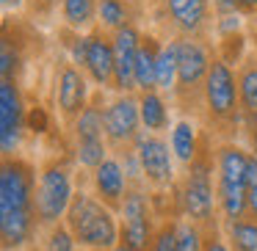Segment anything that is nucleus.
Returning <instances> with one entry per match:
<instances>
[{"instance_id": "f257e3e1", "label": "nucleus", "mask_w": 257, "mask_h": 251, "mask_svg": "<svg viewBox=\"0 0 257 251\" xmlns=\"http://www.w3.org/2000/svg\"><path fill=\"white\" fill-rule=\"evenodd\" d=\"M36 168L12 155L0 163V245L3 251H28L39 237V221L34 210Z\"/></svg>"}, {"instance_id": "f03ea898", "label": "nucleus", "mask_w": 257, "mask_h": 251, "mask_svg": "<svg viewBox=\"0 0 257 251\" xmlns=\"http://www.w3.org/2000/svg\"><path fill=\"white\" fill-rule=\"evenodd\" d=\"M64 223L69 226L78 248L111 251L119 245V215L83 188L75 190Z\"/></svg>"}, {"instance_id": "7ed1b4c3", "label": "nucleus", "mask_w": 257, "mask_h": 251, "mask_svg": "<svg viewBox=\"0 0 257 251\" xmlns=\"http://www.w3.org/2000/svg\"><path fill=\"white\" fill-rule=\"evenodd\" d=\"M249 155L243 146L218 144L216 155V201L221 221H240L249 215V188H246V168H249Z\"/></svg>"}, {"instance_id": "20e7f679", "label": "nucleus", "mask_w": 257, "mask_h": 251, "mask_svg": "<svg viewBox=\"0 0 257 251\" xmlns=\"http://www.w3.org/2000/svg\"><path fill=\"white\" fill-rule=\"evenodd\" d=\"M213 168H216V160L202 146L196 160L191 166H185L183 179L174 185V212L180 218L199 223V226L213 223L218 212L216 188H213Z\"/></svg>"}, {"instance_id": "39448f33", "label": "nucleus", "mask_w": 257, "mask_h": 251, "mask_svg": "<svg viewBox=\"0 0 257 251\" xmlns=\"http://www.w3.org/2000/svg\"><path fill=\"white\" fill-rule=\"evenodd\" d=\"M72 196H75V188H72V174H69V168L61 160H47L39 168L36 196H34V210H36V221H39L42 232L67 218Z\"/></svg>"}, {"instance_id": "423d86ee", "label": "nucleus", "mask_w": 257, "mask_h": 251, "mask_svg": "<svg viewBox=\"0 0 257 251\" xmlns=\"http://www.w3.org/2000/svg\"><path fill=\"white\" fill-rule=\"evenodd\" d=\"M177 42H180V69H177L174 97H177V105L183 111H191V108H196L199 100H205V80L216 53H210V47L202 39L177 36Z\"/></svg>"}, {"instance_id": "0eeeda50", "label": "nucleus", "mask_w": 257, "mask_h": 251, "mask_svg": "<svg viewBox=\"0 0 257 251\" xmlns=\"http://www.w3.org/2000/svg\"><path fill=\"white\" fill-rule=\"evenodd\" d=\"M158 223L161 221H155L152 196L144 188H130L119 210V243L133 251H150Z\"/></svg>"}, {"instance_id": "6e6552de", "label": "nucleus", "mask_w": 257, "mask_h": 251, "mask_svg": "<svg viewBox=\"0 0 257 251\" xmlns=\"http://www.w3.org/2000/svg\"><path fill=\"white\" fill-rule=\"evenodd\" d=\"M205 105L210 122L216 124H232L240 116L238 75L218 56H213L210 72H207V80H205Z\"/></svg>"}, {"instance_id": "1a4fd4ad", "label": "nucleus", "mask_w": 257, "mask_h": 251, "mask_svg": "<svg viewBox=\"0 0 257 251\" xmlns=\"http://www.w3.org/2000/svg\"><path fill=\"white\" fill-rule=\"evenodd\" d=\"M136 155L141 163L147 188L166 190L174 185V152H169V144L155 133H147L136 138Z\"/></svg>"}, {"instance_id": "9d476101", "label": "nucleus", "mask_w": 257, "mask_h": 251, "mask_svg": "<svg viewBox=\"0 0 257 251\" xmlns=\"http://www.w3.org/2000/svg\"><path fill=\"white\" fill-rule=\"evenodd\" d=\"M141 127V108L136 94H119L105 108V141L116 152H124L136 144Z\"/></svg>"}, {"instance_id": "9b49d317", "label": "nucleus", "mask_w": 257, "mask_h": 251, "mask_svg": "<svg viewBox=\"0 0 257 251\" xmlns=\"http://www.w3.org/2000/svg\"><path fill=\"white\" fill-rule=\"evenodd\" d=\"M25 119H28V108H25L17 80H0V146H3V157H12L14 149L20 146L23 130H28Z\"/></svg>"}, {"instance_id": "f8f14e48", "label": "nucleus", "mask_w": 257, "mask_h": 251, "mask_svg": "<svg viewBox=\"0 0 257 251\" xmlns=\"http://www.w3.org/2000/svg\"><path fill=\"white\" fill-rule=\"evenodd\" d=\"M141 39L133 23L113 34V89L119 94H133L136 89V58L141 50Z\"/></svg>"}, {"instance_id": "ddd939ff", "label": "nucleus", "mask_w": 257, "mask_h": 251, "mask_svg": "<svg viewBox=\"0 0 257 251\" xmlns=\"http://www.w3.org/2000/svg\"><path fill=\"white\" fill-rule=\"evenodd\" d=\"M91 94H89V78L75 67L72 61L58 67L56 78V105L67 122L75 124V119L86 111Z\"/></svg>"}, {"instance_id": "4468645a", "label": "nucleus", "mask_w": 257, "mask_h": 251, "mask_svg": "<svg viewBox=\"0 0 257 251\" xmlns=\"http://www.w3.org/2000/svg\"><path fill=\"white\" fill-rule=\"evenodd\" d=\"M86 72L102 89H113V34L91 28L86 34Z\"/></svg>"}, {"instance_id": "2eb2a0df", "label": "nucleus", "mask_w": 257, "mask_h": 251, "mask_svg": "<svg viewBox=\"0 0 257 251\" xmlns=\"http://www.w3.org/2000/svg\"><path fill=\"white\" fill-rule=\"evenodd\" d=\"M163 17L172 23L180 36L199 39L210 20V0H161Z\"/></svg>"}, {"instance_id": "dca6fc26", "label": "nucleus", "mask_w": 257, "mask_h": 251, "mask_svg": "<svg viewBox=\"0 0 257 251\" xmlns=\"http://www.w3.org/2000/svg\"><path fill=\"white\" fill-rule=\"evenodd\" d=\"M91 188H94L97 199L119 215V210H122V204H124V196H127V190H130L122 160H119V157H108V160L91 174Z\"/></svg>"}, {"instance_id": "f3484780", "label": "nucleus", "mask_w": 257, "mask_h": 251, "mask_svg": "<svg viewBox=\"0 0 257 251\" xmlns=\"http://www.w3.org/2000/svg\"><path fill=\"white\" fill-rule=\"evenodd\" d=\"M163 42L155 36L141 39V50L136 58V89L139 91H158V58H161Z\"/></svg>"}, {"instance_id": "a211bd4d", "label": "nucleus", "mask_w": 257, "mask_h": 251, "mask_svg": "<svg viewBox=\"0 0 257 251\" xmlns=\"http://www.w3.org/2000/svg\"><path fill=\"white\" fill-rule=\"evenodd\" d=\"M105 102H102V91L91 94L86 111L75 119L72 130H75V141H100L105 138Z\"/></svg>"}, {"instance_id": "6ab92c4d", "label": "nucleus", "mask_w": 257, "mask_h": 251, "mask_svg": "<svg viewBox=\"0 0 257 251\" xmlns=\"http://www.w3.org/2000/svg\"><path fill=\"white\" fill-rule=\"evenodd\" d=\"M238 97H240V113L246 119H257V58H246L238 69Z\"/></svg>"}, {"instance_id": "aec40b11", "label": "nucleus", "mask_w": 257, "mask_h": 251, "mask_svg": "<svg viewBox=\"0 0 257 251\" xmlns=\"http://www.w3.org/2000/svg\"><path fill=\"white\" fill-rule=\"evenodd\" d=\"M172 152L183 166H191L196 160V155L202 152V144L196 138V127L188 119H180L172 130Z\"/></svg>"}, {"instance_id": "412c9836", "label": "nucleus", "mask_w": 257, "mask_h": 251, "mask_svg": "<svg viewBox=\"0 0 257 251\" xmlns=\"http://www.w3.org/2000/svg\"><path fill=\"white\" fill-rule=\"evenodd\" d=\"M61 17L69 31L80 34L86 28H97V0H61Z\"/></svg>"}, {"instance_id": "4be33fe9", "label": "nucleus", "mask_w": 257, "mask_h": 251, "mask_svg": "<svg viewBox=\"0 0 257 251\" xmlns=\"http://www.w3.org/2000/svg\"><path fill=\"white\" fill-rule=\"evenodd\" d=\"M139 108H141V124L150 133H161V130L169 127V108L158 91H141Z\"/></svg>"}, {"instance_id": "5701e85b", "label": "nucleus", "mask_w": 257, "mask_h": 251, "mask_svg": "<svg viewBox=\"0 0 257 251\" xmlns=\"http://www.w3.org/2000/svg\"><path fill=\"white\" fill-rule=\"evenodd\" d=\"M224 237L232 251H257V221L254 218H240V221H221Z\"/></svg>"}, {"instance_id": "b1692460", "label": "nucleus", "mask_w": 257, "mask_h": 251, "mask_svg": "<svg viewBox=\"0 0 257 251\" xmlns=\"http://www.w3.org/2000/svg\"><path fill=\"white\" fill-rule=\"evenodd\" d=\"M177 69H180V42L169 39V42H163L161 58H158V89L174 91V86H177Z\"/></svg>"}, {"instance_id": "393cba45", "label": "nucleus", "mask_w": 257, "mask_h": 251, "mask_svg": "<svg viewBox=\"0 0 257 251\" xmlns=\"http://www.w3.org/2000/svg\"><path fill=\"white\" fill-rule=\"evenodd\" d=\"M97 20H100V28H105L108 34H116L119 28L133 23L124 0H97Z\"/></svg>"}, {"instance_id": "a878e982", "label": "nucleus", "mask_w": 257, "mask_h": 251, "mask_svg": "<svg viewBox=\"0 0 257 251\" xmlns=\"http://www.w3.org/2000/svg\"><path fill=\"white\" fill-rule=\"evenodd\" d=\"M39 251H80L78 243H75L72 232H69L67 223H56V226L45 229V232L39 234Z\"/></svg>"}, {"instance_id": "bb28decb", "label": "nucleus", "mask_w": 257, "mask_h": 251, "mask_svg": "<svg viewBox=\"0 0 257 251\" xmlns=\"http://www.w3.org/2000/svg\"><path fill=\"white\" fill-rule=\"evenodd\" d=\"M75 160H78L83 168H89V171H97V168L108 160V141L105 138L80 141V144L75 146Z\"/></svg>"}, {"instance_id": "cd10ccee", "label": "nucleus", "mask_w": 257, "mask_h": 251, "mask_svg": "<svg viewBox=\"0 0 257 251\" xmlns=\"http://www.w3.org/2000/svg\"><path fill=\"white\" fill-rule=\"evenodd\" d=\"M150 251H180V237H177V218H161L158 223L155 240Z\"/></svg>"}, {"instance_id": "c85d7f7f", "label": "nucleus", "mask_w": 257, "mask_h": 251, "mask_svg": "<svg viewBox=\"0 0 257 251\" xmlns=\"http://www.w3.org/2000/svg\"><path fill=\"white\" fill-rule=\"evenodd\" d=\"M243 47H246V36L240 34V31L238 34H227V36H221V42H218L216 56L232 67V64H238L240 58H243Z\"/></svg>"}, {"instance_id": "c756f323", "label": "nucleus", "mask_w": 257, "mask_h": 251, "mask_svg": "<svg viewBox=\"0 0 257 251\" xmlns=\"http://www.w3.org/2000/svg\"><path fill=\"white\" fill-rule=\"evenodd\" d=\"M202 251H232L227 243V237H224L221 218H216L213 223L205 226V245H202Z\"/></svg>"}, {"instance_id": "7c9ffc66", "label": "nucleus", "mask_w": 257, "mask_h": 251, "mask_svg": "<svg viewBox=\"0 0 257 251\" xmlns=\"http://www.w3.org/2000/svg\"><path fill=\"white\" fill-rule=\"evenodd\" d=\"M25 127L31 130V133H45L47 130V113L42 105H34L28 108V119H25Z\"/></svg>"}, {"instance_id": "2f4dec72", "label": "nucleus", "mask_w": 257, "mask_h": 251, "mask_svg": "<svg viewBox=\"0 0 257 251\" xmlns=\"http://www.w3.org/2000/svg\"><path fill=\"white\" fill-rule=\"evenodd\" d=\"M232 9L238 14H257V0H232Z\"/></svg>"}, {"instance_id": "473e14b6", "label": "nucleus", "mask_w": 257, "mask_h": 251, "mask_svg": "<svg viewBox=\"0 0 257 251\" xmlns=\"http://www.w3.org/2000/svg\"><path fill=\"white\" fill-rule=\"evenodd\" d=\"M249 218L257 221V182L249 185Z\"/></svg>"}, {"instance_id": "72a5a7b5", "label": "nucleus", "mask_w": 257, "mask_h": 251, "mask_svg": "<svg viewBox=\"0 0 257 251\" xmlns=\"http://www.w3.org/2000/svg\"><path fill=\"white\" fill-rule=\"evenodd\" d=\"M249 133H251V146H254V152H251V155H257V119H251L249 122Z\"/></svg>"}, {"instance_id": "f704fd0d", "label": "nucleus", "mask_w": 257, "mask_h": 251, "mask_svg": "<svg viewBox=\"0 0 257 251\" xmlns=\"http://www.w3.org/2000/svg\"><path fill=\"white\" fill-rule=\"evenodd\" d=\"M23 6V0H3V9L6 12H12V9H20Z\"/></svg>"}, {"instance_id": "c9c22d12", "label": "nucleus", "mask_w": 257, "mask_h": 251, "mask_svg": "<svg viewBox=\"0 0 257 251\" xmlns=\"http://www.w3.org/2000/svg\"><path fill=\"white\" fill-rule=\"evenodd\" d=\"M111 251H133V248H127V245H122V243H119V245H113Z\"/></svg>"}, {"instance_id": "e433bc0d", "label": "nucleus", "mask_w": 257, "mask_h": 251, "mask_svg": "<svg viewBox=\"0 0 257 251\" xmlns=\"http://www.w3.org/2000/svg\"><path fill=\"white\" fill-rule=\"evenodd\" d=\"M39 3H42V9H50L53 3H56V0H39Z\"/></svg>"}, {"instance_id": "4c0bfd02", "label": "nucleus", "mask_w": 257, "mask_h": 251, "mask_svg": "<svg viewBox=\"0 0 257 251\" xmlns=\"http://www.w3.org/2000/svg\"><path fill=\"white\" fill-rule=\"evenodd\" d=\"M28 251H39V245H31V248Z\"/></svg>"}, {"instance_id": "58836bf2", "label": "nucleus", "mask_w": 257, "mask_h": 251, "mask_svg": "<svg viewBox=\"0 0 257 251\" xmlns=\"http://www.w3.org/2000/svg\"><path fill=\"white\" fill-rule=\"evenodd\" d=\"M80 251H89V248H80Z\"/></svg>"}]
</instances>
